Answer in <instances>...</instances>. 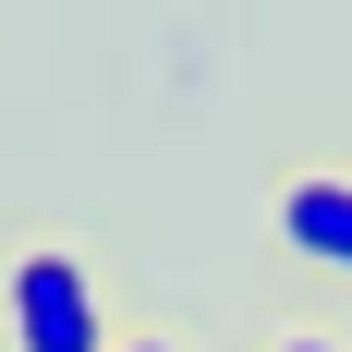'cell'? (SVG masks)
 Returning <instances> with one entry per match:
<instances>
[{"label":"cell","instance_id":"1","mask_svg":"<svg viewBox=\"0 0 352 352\" xmlns=\"http://www.w3.org/2000/svg\"><path fill=\"white\" fill-rule=\"evenodd\" d=\"M12 352H109V316H98L85 255L36 243L25 267H12Z\"/></svg>","mask_w":352,"mask_h":352},{"label":"cell","instance_id":"2","mask_svg":"<svg viewBox=\"0 0 352 352\" xmlns=\"http://www.w3.org/2000/svg\"><path fill=\"white\" fill-rule=\"evenodd\" d=\"M280 243L304 267H340L352 280V170H292L280 182Z\"/></svg>","mask_w":352,"mask_h":352},{"label":"cell","instance_id":"3","mask_svg":"<svg viewBox=\"0 0 352 352\" xmlns=\"http://www.w3.org/2000/svg\"><path fill=\"white\" fill-rule=\"evenodd\" d=\"M280 352H340V340H280Z\"/></svg>","mask_w":352,"mask_h":352},{"label":"cell","instance_id":"4","mask_svg":"<svg viewBox=\"0 0 352 352\" xmlns=\"http://www.w3.org/2000/svg\"><path fill=\"white\" fill-rule=\"evenodd\" d=\"M122 352H170V340H122Z\"/></svg>","mask_w":352,"mask_h":352}]
</instances>
